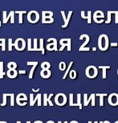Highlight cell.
<instances>
[{"label":"cell","mask_w":118,"mask_h":123,"mask_svg":"<svg viewBox=\"0 0 118 123\" xmlns=\"http://www.w3.org/2000/svg\"><path fill=\"white\" fill-rule=\"evenodd\" d=\"M87 20H88V23H92V11H91V10H88V11Z\"/></svg>","instance_id":"cell-36"},{"label":"cell","mask_w":118,"mask_h":123,"mask_svg":"<svg viewBox=\"0 0 118 123\" xmlns=\"http://www.w3.org/2000/svg\"><path fill=\"white\" fill-rule=\"evenodd\" d=\"M7 76L10 79H13V78H15L18 75V71L16 69H8L7 72Z\"/></svg>","instance_id":"cell-13"},{"label":"cell","mask_w":118,"mask_h":123,"mask_svg":"<svg viewBox=\"0 0 118 123\" xmlns=\"http://www.w3.org/2000/svg\"><path fill=\"white\" fill-rule=\"evenodd\" d=\"M51 70L50 69H42V71L40 72V75L41 77L44 78V79H47L51 77Z\"/></svg>","instance_id":"cell-14"},{"label":"cell","mask_w":118,"mask_h":123,"mask_svg":"<svg viewBox=\"0 0 118 123\" xmlns=\"http://www.w3.org/2000/svg\"><path fill=\"white\" fill-rule=\"evenodd\" d=\"M17 123H19V122H17Z\"/></svg>","instance_id":"cell-60"},{"label":"cell","mask_w":118,"mask_h":123,"mask_svg":"<svg viewBox=\"0 0 118 123\" xmlns=\"http://www.w3.org/2000/svg\"><path fill=\"white\" fill-rule=\"evenodd\" d=\"M26 70H19V71L18 72L19 74H20V75H24V74H26Z\"/></svg>","instance_id":"cell-43"},{"label":"cell","mask_w":118,"mask_h":123,"mask_svg":"<svg viewBox=\"0 0 118 123\" xmlns=\"http://www.w3.org/2000/svg\"><path fill=\"white\" fill-rule=\"evenodd\" d=\"M55 102L59 106H64L67 103V97L64 93H58L55 97Z\"/></svg>","instance_id":"cell-4"},{"label":"cell","mask_w":118,"mask_h":123,"mask_svg":"<svg viewBox=\"0 0 118 123\" xmlns=\"http://www.w3.org/2000/svg\"><path fill=\"white\" fill-rule=\"evenodd\" d=\"M71 15H72V10H70V11L68 12V15H67V21H66V23H65L64 25H62L63 28H65V27H67V25H68V23H69V21H70V19H71Z\"/></svg>","instance_id":"cell-19"},{"label":"cell","mask_w":118,"mask_h":123,"mask_svg":"<svg viewBox=\"0 0 118 123\" xmlns=\"http://www.w3.org/2000/svg\"><path fill=\"white\" fill-rule=\"evenodd\" d=\"M0 27H1V20H0Z\"/></svg>","instance_id":"cell-53"},{"label":"cell","mask_w":118,"mask_h":123,"mask_svg":"<svg viewBox=\"0 0 118 123\" xmlns=\"http://www.w3.org/2000/svg\"><path fill=\"white\" fill-rule=\"evenodd\" d=\"M107 15H108V19H107V20H106V23H111V15L112 14H110V11H109V10H108V11H107Z\"/></svg>","instance_id":"cell-39"},{"label":"cell","mask_w":118,"mask_h":123,"mask_svg":"<svg viewBox=\"0 0 118 123\" xmlns=\"http://www.w3.org/2000/svg\"><path fill=\"white\" fill-rule=\"evenodd\" d=\"M37 42H38L37 39H34V48H32L31 51H40L39 48H37Z\"/></svg>","instance_id":"cell-35"},{"label":"cell","mask_w":118,"mask_h":123,"mask_svg":"<svg viewBox=\"0 0 118 123\" xmlns=\"http://www.w3.org/2000/svg\"><path fill=\"white\" fill-rule=\"evenodd\" d=\"M117 45H118L117 43H112V44H111V46H113H113L116 47V46H117Z\"/></svg>","instance_id":"cell-44"},{"label":"cell","mask_w":118,"mask_h":123,"mask_svg":"<svg viewBox=\"0 0 118 123\" xmlns=\"http://www.w3.org/2000/svg\"><path fill=\"white\" fill-rule=\"evenodd\" d=\"M53 17V12L51 10H43L42 11V19L52 18Z\"/></svg>","instance_id":"cell-15"},{"label":"cell","mask_w":118,"mask_h":123,"mask_svg":"<svg viewBox=\"0 0 118 123\" xmlns=\"http://www.w3.org/2000/svg\"><path fill=\"white\" fill-rule=\"evenodd\" d=\"M109 37L105 34H102L98 38V48L101 51H106L109 48Z\"/></svg>","instance_id":"cell-1"},{"label":"cell","mask_w":118,"mask_h":123,"mask_svg":"<svg viewBox=\"0 0 118 123\" xmlns=\"http://www.w3.org/2000/svg\"><path fill=\"white\" fill-rule=\"evenodd\" d=\"M70 123H79L78 122H76V121H71V122Z\"/></svg>","instance_id":"cell-48"},{"label":"cell","mask_w":118,"mask_h":123,"mask_svg":"<svg viewBox=\"0 0 118 123\" xmlns=\"http://www.w3.org/2000/svg\"><path fill=\"white\" fill-rule=\"evenodd\" d=\"M53 96V93H51L49 95V97H47V102L49 103V105L50 106H53V103L52 102V101H51V98Z\"/></svg>","instance_id":"cell-38"},{"label":"cell","mask_w":118,"mask_h":123,"mask_svg":"<svg viewBox=\"0 0 118 123\" xmlns=\"http://www.w3.org/2000/svg\"><path fill=\"white\" fill-rule=\"evenodd\" d=\"M61 15H62V17H63V19H64V23H66V21H67V17L66 15H65V12L64 11V10H61Z\"/></svg>","instance_id":"cell-41"},{"label":"cell","mask_w":118,"mask_h":123,"mask_svg":"<svg viewBox=\"0 0 118 123\" xmlns=\"http://www.w3.org/2000/svg\"><path fill=\"white\" fill-rule=\"evenodd\" d=\"M88 123H92V122H91V121H89V122H88Z\"/></svg>","instance_id":"cell-52"},{"label":"cell","mask_w":118,"mask_h":123,"mask_svg":"<svg viewBox=\"0 0 118 123\" xmlns=\"http://www.w3.org/2000/svg\"><path fill=\"white\" fill-rule=\"evenodd\" d=\"M58 123H62V122H61L60 121H59V122H58Z\"/></svg>","instance_id":"cell-55"},{"label":"cell","mask_w":118,"mask_h":123,"mask_svg":"<svg viewBox=\"0 0 118 123\" xmlns=\"http://www.w3.org/2000/svg\"><path fill=\"white\" fill-rule=\"evenodd\" d=\"M102 123H110V122H109V121H104V122H103L102 121Z\"/></svg>","instance_id":"cell-46"},{"label":"cell","mask_w":118,"mask_h":123,"mask_svg":"<svg viewBox=\"0 0 118 123\" xmlns=\"http://www.w3.org/2000/svg\"><path fill=\"white\" fill-rule=\"evenodd\" d=\"M41 68L43 69H49L51 68V64H50L49 62L45 61V62H43L41 64Z\"/></svg>","instance_id":"cell-26"},{"label":"cell","mask_w":118,"mask_h":123,"mask_svg":"<svg viewBox=\"0 0 118 123\" xmlns=\"http://www.w3.org/2000/svg\"><path fill=\"white\" fill-rule=\"evenodd\" d=\"M14 44V47L17 51H24L26 48V41L23 38H18Z\"/></svg>","instance_id":"cell-5"},{"label":"cell","mask_w":118,"mask_h":123,"mask_svg":"<svg viewBox=\"0 0 118 123\" xmlns=\"http://www.w3.org/2000/svg\"><path fill=\"white\" fill-rule=\"evenodd\" d=\"M59 69H60V71H64L66 69V64L65 62H60V64H59Z\"/></svg>","instance_id":"cell-31"},{"label":"cell","mask_w":118,"mask_h":123,"mask_svg":"<svg viewBox=\"0 0 118 123\" xmlns=\"http://www.w3.org/2000/svg\"><path fill=\"white\" fill-rule=\"evenodd\" d=\"M77 105L78 106H79V108H80V109H82V106H83V105H82V103H81V94L80 93H78L77 94Z\"/></svg>","instance_id":"cell-22"},{"label":"cell","mask_w":118,"mask_h":123,"mask_svg":"<svg viewBox=\"0 0 118 123\" xmlns=\"http://www.w3.org/2000/svg\"><path fill=\"white\" fill-rule=\"evenodd\" d=\"M5 74L6 73H4L3 71V62L1 61V62H0V79H3Z\"/></svg>","instance_id":"cell-21"},{"label":"cell","mask_w":118,"mask_h":123,"mask_svg":"<svg viewBox=\"0 0 118 123\" xmlns=\"http://www.w3.org/2000/svg\"><path fill=\"white\" fill-rule=\"evenodd\" d=\"M96 48H92V51H94V52H95V51H96Z\"/></svg>","instance_id":"cell-49"},{"label":"cell","mask_w":118,"mask_h":123,"mask_svg":"<svg viewBox=\"0 0 118 123\" xmlns=\"http://www.w3.org/2000/svg\"><path fill=\"white\" fill-rule=\"evenodd\" d=\"M110 66H99L98 69H103V79H106L107 76H106V70L108 69H110Z\"/></svg>","instance_id":"cell-20"},{"label":"cell","mask_w":118,"mask_h":123,"mask_svg":"<svg viewBox=\"0 0 118 123\" xmlns=\"http://www.w3.org/2000/svg\"><path fill=\"white\" fill-rule=\"evenodd\" d=\"M3 23H7L8 22V20H9V19H10V23H14V10H11L8 15H7V11H6V10H4L3 12Z\"/></svg>","instance_id":"cell-8"},{"label":"cell","mask_w":118,"mask_h":123,"mask_svg":"<svg viewBox=\"0 0 118 123\" xmlns=\"http://www.w3.org/2000/svg\"><path fill=\"white\" fill-rule=\"evenodd\" d=\"M39 49L42 52V54H44L45 52H44V49H43V39H39Z\"/></svg>","instance_id":"cell-30"},{"label":"cell","mask_w":118,"mask_h":123,"mask_svg":"<svg viewBox=\"0 0 118 123\" xmlns=\"http://www.w3.org/2000/svg\"><path fill=\"white\" fill-rule=\"evenodd\" d=\"M71 39H67V43H64V42H63V41H60V44H61V48H60V51H63L64 50V48H65V47H67V51L68 52H70V51L71 50Z\"/></svg>","instance_id":"cell-12"},{"label":"cell","mask_w":118,"mask_h":123,"mask_svg":"<svg viewBox=\"0 0 118 123\" xmlns=\"http://www.w3.org/2000/svg\"><path fill=\"white\" fill-rule=\"evenodd\" d=\"M34 123H43V122L42 121H36V122H35Z\"/></svg>","instance_id":"cell-47"},{"label":"cell","mask_w":118,"mask_h":123,"mask_svg":"<svg viewBox=\"0 0 118 123\" xmlns=\"http://www.w3.org/2000/svg\"><path fill=\"white\" fill-rule=\"evenodd\" d=\"M0 47H2V51H6V39H0Z\"/></svg>","instance_id":"cell-27"},{"label":"cell","mask_w":118,"mask_h":123,"mask_svg":"<svg viewBox=\"0 0 118 123\" xmlns=\"http://www.w3.org/2000/svg\"><path fill=\"white\" fill-rule=\"evenodd\" d=\"M97 18H101L104 19V15L101 10H96V11L94 12L93 14V20H96V19Z\"/></svg>","instance_id":"cell-17"},{"label":"cell","mask_w":118,"mask_h":123,"mask_svg":"<svg viewBox=\"0 0 118 123\" xmlns=\"http://www.w3.org/2000/svg\"><path fill=\"white\" fill-rule=\"evenodd\" d=\"M69 105L70 106H78L76 103H73V94L72 93H70L69 95Z\"/></svg>","instance_id":"cell-25"},{"label":"cell","mask_w":118,"mask_h":123,"mask_svg":"<svg viewBox=\"0 0 118 123\" xmlns=\"http://www.w3.org/2000/svg\"><path fill=\"white\" fill-rule=\"evenodd\" d=\"M84 38H85L86 40H85V42H84V43L80 46V48L79 51H89V49H90L89 48H85L86 44H88V42H89V40H90L89 35H87V34H84V35H81L80 36V39L81 40V39H83Z\"/></svg>","instance_id":"cell-10"},{"label":"cell","mask_w":118,"mask_h":123,"mask_svg":"<svg viewBox=\"0 0 118 123\" xmlns=\"http://www.w3.org/2000/svg\"><path fill=\"white\" fill-rule=\"evenodd\" d=\"M85 74L87 77L92 79V78L96 77V76L98 74V69L95 66H93V65H90V66L87 67V69H86Z\"/></svg>","instance_id":"cell-3"},{"label":"cell","mask_w":118,"mask_h":123,"mask_svg":"<svg viewBox=\"0 0 118 123\" xmlns=\"http://www.w3.org/2000/svg\"><path fill=\"white\" fill-rule=\"evenodd\" d=\"M117 75H118V69H117Z\"/></svg>","instance_id":"cell-59"},{"label":"cell","mask_w":118,"mask_h":123,"mask_svg":"<svg viewBox=\"0 0 118 123\" xmlns=\"http://www.w3.org/2000/svg\"><path fill=\"white\" fill-rule=\"evenodd\" d=\"M14 46V44L12 43V39H8V51H12V47Z\"/></svg>","instance_id":"cell-34"},{"label":"cell","mask_w":118,"mask_h":123,"mask_svg":"<svg viewBox=\"0 0 118 123\" xmlns=\"http://www.w3.org/2000/svg\"><path fill=\"white\" fill-rule=\"evenodd\" d=\"M95 97L96 95L94 93H92L91 96L89 97V98H88V94L84 93V106H88V105L89 104L90 101H92V106H95L96 105V102H95Z\"/></svg>","instance_id":"cell-6"},{"label":"cell","mask_w":118,"mask_h":123,"mask_svg":"<svg viewBox=\"0 0 118 123\" xmlns=\"http://www.w3.org/2000/svg\"><path fill=\"white\" fill-rule=\"evenodd\" d=\"M114 123H118V121H117V122H115Z\"/></svg>","instance_id":"cell-56"},{"label":"cell","mask_w":118,"mask_h":123,"mask_svg":"<svg viewBox=\"0 0 118 123\" xmlns=\"http://www.w3.org/2000/svg\"><path fill=\"white\" fill-rule=\"evenodd\" d=\"M8 69H17V64L15 62H9L7 64Z\"/></svg>","instance_id":"cell-23"},{"label":"cell","mask_w":118,"mask_h":123,"mask_svg":"<svg viewBox=\"0 0 118 123\" xmlns=\"http://www.w3.org/2000/svg\"><path fill=\"white\" fill-rule=\"evenodd\" d=\"M49 44L47 45V49L48 51H58L57 49V40L55 38H50L47 39Z\"/></svg>","instance_id":"cell-7"},{"label":"cell","mask_w":118,"mask_h":123,"mask_svg":"<svg viewBox=\"0 0 118 123\" xmlns=\"http://www.w3.org/2000/svg\"><path fill=\"white\" fill-rule=\"evenodd\" d=\"M47 94L44 93L43 94V106H47Z\"/></svg>","instance_id":"cell-37"},{"label":"cell","mask_w":118,"mask_h":123,"mask_svg":"<svg viewBox=\"0 0 118 123\" xmlns=\"http://www.w3.org/2000/svg\"><path fill=\"white\" fill-rule=\"evenodd\" d=\"M31 39H27V50L30 51L31 49Z\"/></svg>","instance_id":"cell-40"},{"label":"cell","mask_w":118,"mask_h":123,"mask_svg":"<svg viewBox=\"0 0 118 123\" xmlns=\"http://www.w3.org/2000/svg\"><path fill=\"white\" fill-rule=\"evenodd\" d=\"M0 123H7V122H0Z\"/></svg>","instance_id":"cell-50"},{"label":"cell","mask_w":118,"mask_h":123,"mask_svg":"<svg viewBox=\"0 0 118 123\" xmlns=\"http://www.w3.org/2000/svg\"><path fill=\"white\" fill-rule=\"evenodd\" d=\"M39 20V14L36 10H30L27 13V21L31 23H36Z\"/></svg>","instance_id":"cell-2"},{"label":"cell","mask_w":118,"mask_h":123,"mask_svg":"<svg viewBox=\"0 0 118 123\" xmlns=\"http://www.w3.org/2000/svg\"><path fill=\"white\" fill-rule=\"evenodd\" d=\"M14 14H18L19 15V23H23V15L27 14L26 10H15L14 11Z\"/></svg>","instance_id":"cell-16"},{"label":"cell","mask_w":118,"mask_h":123,"mask_svg":"<svg viewBox=\"0 0 118 123\" xmlns=\"http://www.w3.org/2000/svg\"><path fill=\"white\" fill-rule=\"evenodd\" d=\"M69 77H70L71 79H76V72L75 70H71V71H70Z\"/></svg>","instance_id":"cell-32"},{"label":"cell","mask_w":118,"mask_h":123,"mask_svg":"<svg viewBox=\"0 0 118 123\" xmlns=\"http://www.w3.org/2000/svg\"><path fill=\"white\" fill-rule=\"evenodd\" d=\"M17 101V104H18L19 105H20V106H25V105H27V101H25L24 103H21L20 101Z\"/></svg>","instance_id":"cell-42"},{"label":"cell","mask_w":118,"mask_h":123,"mask_svg":"<svg viewBox=\"0 0 118 123\" xmlns=\"http://www.w3.org/2000/svg\"><path fill=\"white\" fill-rule=\"evenodd\" d=\"M100 123H102V121H100Z\"/></svg>","instance_id":"cell-57"},{"label":"cell","mask_w":118,"mask_h":123,"mask_svg":"<svg viewBox=\"0 0 118 123\" xmlns=\"http://www.w3.org/2000/svg\"><path fill=\"white\" fill-rule=\"evenodd\" d=\"M72 64H73V62L71 61V62H70V64H69V65H68V68L67 69H66V72H65V74L64 75V77H63V79H66V77H67V74H68V72H70V69L71 68V66H72Z\"/></svg>","instance_id":"cell-28"},{"label":"cell","mask_w":118,"mask_h":123,"mask_svg":"<svg viewBox=\"0 0 118 123\" xmlns=\"http://www.w3.org/2000/svg\"><path fill=\"white\" fill-rule=\"evenodd\" d=\"M33 92H38V91H39V89H32Z\"/></svg>","instance_id":"cell-45"},{"label":"cell","mask_w":118,"mask_h":123,"mask_svg":"<svg viewBox=\"0 0 118 123\" xmlns=\"http://www.w3.org/2000/svg\"><path fill=\"white\" fill-rule=\"evenodd\" d=\"M9 96V93H4L3 94V102L1 104V106H5L7 104V97Z\"/></svg>","instance_id":"cell-33"},{"label":"cell","mask_w":118,"mask_h":123,"mask_svg":"<svg viewBox=\"0 0 118 123\" xmlns=\"http://www.w3.org/2000/svg\"><path fill=\"white\" fill-rule=\"evenodd\" d=\"M109 104L112 106H117L118 105V94L117 93H111L108 98Z\"/></svg>","instance_id":"cell-9"},{"label":"cell","mask_w":118,"mask_h":123,"mask_svg":"<svg viewBox=\"0 0 118 123\" xmlns=\"http://www.w3.org/2000/svg\"><path fill=\"white\" fill-rule=\"evenodd\" d=\"M38 65V62H35V64L33 65V67L31 68V72H30V74H29V79H32V77H33V73H34V71H35V67H36Z\"/></svg>","instance_id":"cell-29"},{"label":"cell","mask_w":118,"mask_h":123,"mask_svg":"<svg viewBox=\"0 0 118 123\" xmlns=\"http://www.w3.org/2000/svg\"><path fill=\"white\" fill-rule=\"evenodd\" d=\"M93 123H98V122H97V121H95Z\"/></svg>","instance_id":"cell-51"},{"label":"cell","mask_w":118,"mask_h":123,"mask_svg":"<svg viewBox=\"0 0 118 123\" xmlns=\"http://www.w3.org/2000/svg\"><path fill=\"white\" fill-rule=\"evenodd\" d=\"M19 123H21V122H19ZM27 123H31V122H27Z\"/></svg>","instance_id":"cell-54"},{"label":"cell","mask_w":118,"mask_h":123,"mask_svg":"<svg viewBox=\"0 0 118 123\" xmlns=\"http://www.w3.org/2000/svg\"><path fill=\"white\" fill-rule=\"evenodd\" d=\"M64 123H67V122H64Z\"/></svg>","instance_id":"cell-58"},{"label":"cell","mask_w":118,"mask_h":123,"mask_svg":"<svg viewBox=\"0 0 118 123\" xmlns=\"http://www.w3.org/2000/svg\"><path fill=\"white\" fill-rule=\"evenodd\" d=\"M96 96H97L100 97V105L101 107L104 105V97L107 96L106 93H97V94H95Z\"/></svg>","instance_id":"cell-18"},{"label":"cell","mask_w":118,"mask_h":123,"mask_svg":"<svg viewBox=\"0 0 118 123\" xmlns=\"http://www.w3.org/2000/svg\"><path fill=\"white\" fill-rule=\"evenodd\" d=\"M30 105L31 106H33L34 105H35V101H38V105L39 106H41L42 105V103H41V94L40 93H37L36 97H35V98L33 99V94H30Z\"/></svg>","instance_id":"cell-11"},{"label":"cell","mask_w":118,"mask_h":123,"mask_svg":"<svg viewBox=\"0 0 118 123\" xmlns=\"http://www.w3.org/2000/svg\"><path fill=\"white\" fill-rule=\"evenodd\" d=\"M53 22H54L53 17H52V18L42 19V23H52Z\"/></svg>","instance_id":"cell-24"}]
</instances>
